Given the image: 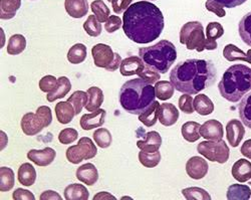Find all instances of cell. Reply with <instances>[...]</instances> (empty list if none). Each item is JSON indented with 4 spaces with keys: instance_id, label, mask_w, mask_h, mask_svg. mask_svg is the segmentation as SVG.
<instances>
[{
    "instance_id": "ffe728a7",
    "label": "cell",
    "mask_w": 251,
    "mask_h": 200,
    "mask_svg": "<svg viewBox=\"0 0 251 200\" xmlns=\"http://www.w3.org/2000/svg\"><path fill=\"white\" fill-rule=\"evenodd\" d=\"M65 8L67 13L73 18H81L89 12L88 0H65Z\"/></svg>"
},
{
    "instance_id": "8992f818",
    "label": "cell",
    "mask_w": 251,
    "mask_h": 200,
    "mask_svg": "<svg viewBox=\"0 0 251 200\" xmlns=\"http://www.w3.org/2000/svg\"><path fill=\"white\" fill-rule=\"evenodd\" d=\"M206 39L203 25L199 22L187 23L180 30V44L185 45L189 50H196L198 52H202L205 50Z\"/></svg>"
},
{
    "instance_id": "9c48e42d",
    "label": "cell",
    "mask_w": 251,
    "mask_h": 200,
    "mask_svg": "<svg viewBox=\"0 0 251 200\" xmlns=\"http://www.w3.org/2000/svg\"><path fill=\"white\" fill-rule=\"evenodd\" d=\"M98 148L89 137L79 139L77 145L68 148L66 156L72 164H79L82 160H90L97 156Z\"/></svg>"
},
{
    "instance_id": "6f0895ef",
    "label": "cell",
    "mask_w": 251,
    "mask_h": 200,
    "mask_svg": "<svg viewBox=\"0 0 251 200\" xmlns=\"http://www.w3.org/2000/svg\"><path fill=\"white\" fill-rule=\"evenodd\" d=\"M39 199L40 200H50V199L61 200V196L53 190H47V191L41 193V195L39 196Z\"/></svg>"
},
{
    "instance_id": "db71d44e",
    "label": "cell",
    "mask_w": 251,
    "mask_h": 200,
    "mask_svg": "<svg viewBox=\"0 0 251 200\" xmlns=\"http://www.w3.org/2000/svg\"><path fill=\"white\" fill-rule=\"evenodd\" d=\"M12 198L14 200H34L35 197L31 193V191L24 189V188H17L12 193Z\"/></svg>"
},
{
    "instance_id": "11a10c76",
    "label": "cell",
    "mask_w": 251,
    "mask_h": 200,
    "mask_svg": "<svg viewBox=\"0 0 251 200\" xmlns=\"http://www.w3.org/2000/svg\"><path fill=\"white\" fill-rule=\"evenodd\" d=\"M133 0H113L112 7L115 13L120 14L124 10H127V8L131 5Z\"/></svg>"
},
{
    "instance_id": "60d3db41",
    "label": "cell",
    "mask_w": 251,
    "mask_h": 200,
    "mask_svg": "<svg viewBox=\"0 0 251 200\" xmlns=\"http://www.w3.org/2000/svg\"><path fill=\"white\" fill-rule=\"evenodd\" d=\"M89 101V96L87 92L83 91H75L68 100V102H70L75 111V116L79 115L82 108L86 107Z\"/></svg>"
},
{
    "instance_id": "f5cc1de1",
    "label": "cell",
    "mask_w": 251,
    "mask_h": 200,
    "mask_svg": "<svg viewBox=\"0 0 251 200\" xmlns=\"http://www.w3.org/2000/svg\"><path fill=\"white\" fill-rule=\"evenodd\" d=\"M206 9L210 12L215 13L218 17H224L226 15V11L224 9V6L214 0H207L205 3Z\"/></svg>"
},
{
    "instance_id": "ee69618b",
    "label": "cell",
    "mask_w": 251,
    "mask_h": 200,
    "mask_svg": "<svg viewBox=\"0 0 251 200\" xmlns=\"http://www.w3.org/2000/svg\"><path fill=\"white\" fill-rule=\"evenodd\" d=\"M83 29H85L88 35L97 37L101 33V25L98 21L96 15H90L85 24H83Z\"/></svg>"
},
{
    "instance_id": "277c9868",
    "label": "cell",
    "mask_w": 251,
    "mask_h": 200,
    "mask_svg": "<svg viewBox=\"0 0 251 200\" xmlns=\"http://www.w3.org/2000/svg\"><path fill=\"white\" fill-rule=\"evenodd\" d=\"M219 93L228 102L236 103L251 91V69L245 65L228 68L219 82Z\"/></svg>"
},
{
    "instance_id": "f6af8a7d",
    "label": "cell",
    "mask_w": 251,
    "mask_h": 200,
    "mask_svg": "<svg viewBox=\"0 0 251 200\" xmlns=\"http://www.w3.org/2000/svg\"><path fill=\"white\" fill-rule=\"evenodd\" d=\"M78 137V132L74 128L62 129L58 134V141L64 145H70L74 143Z\"/></svg>"
},
{
    "instance_id": "680465c9",
    "label": "cell",
    "mask_w": 251,
    "mask_h": 200,
    "mask_svg": "<svg viewBox=\"0 0 251 200\" xmlns=\"http://www.w3.org/2000/svg\"><path fill=\"white\" fill-rule=\"evenodd\" d=\"M240 152L243 156H245L248 159H251V139L247 140L241 146Z\"/></svg>"
},
{
    "instance_id": "8d00e7d4",
    "label": "cell",
    "mask_w": 251,
    "mask_h": 200,
    "mask_svg": "<svg viewBox=\"0 0 251 200\" xmlns=\"http://www.w3.org/2000/svg\"><path fill=\"white\" fill-rule=\"evenodd\" d=\"M156 97L161 101H167L173 97L175 87L169 81H158L155 84Z\"/></svg>"
},
{
    "instance_id": "e0dca14e",
    "label": "cell",
    "mask_w": 251,
    "mask_h": 200,
    "mask_svg": "<svg viewBox=\"0 0 251 200\" xmlns=\"http://www.w3.org/2000/svg\"><path fill=\"white\" fill-rule=\"evenodd\" d=\"M178 109L170 103H163L160 105L159 110V121L165 127H170L177 123L179 120Z\"/></svg>"
},
{
    "instance_id": "7dc6e473",
    "label": "cell",
    "mask_w": 251,
    "mask_h": 200,
    "mask_svg": "<svg viewBox=\"0 0 251 200\" xmlns=\"http://www.w3.org/2000/svg\"><path fill=\"white\" fill-rule=\"evenodd\" d=\"M224 34V28L219 23H209L206 27V37L207 39L220 38Z\"/></svg>"
},
{
    "instance_id": "ac0fdd59",
    "label": "cell",
    "mask_w": 251,
    "mask_h": 200,
    "mask_svg": "<svg viewBox=\"0 0 251 200\" xmlns=\"http://www.w3.org/2000/svg\"><path fill=\"white\" fill-rule=\"evenodd\" d=\"M75 175L77 180L89 186L95 185L99 180V171L93 163H86L79 166Z\"/></svg>"
},
{
    "instance_id": "be15d7a7",
    "label": "cell",
    "mask_w": 251,
    "mask_h": 200,
    "mask_svg": "<svg viewBox=\"0 0 251 200\" xmlns=\"http://www.w3.org/2000/svg\"><path fill=\"white\" fill-rule=\"evenodd\" d=\"M108 1H109V2H111V3H112V1H113V0H108Z\"/></svg>"
},
{
    "instance_id": "681fc988",
    "label": "cell",
    "mask_w": 251,
    "mask_h": 200,
    "mask_svg": "<svg viewBox=\"0 0 251 200\" xmlns=\"http://www.w3.org/2000/svg\"><path fill=\"white\" fill-rule=\"evenodd\" d=\"M57 85V78L53 75H46L39 81V89L44 93H50Z\"/></svg>"
},
{
    "instance_id": "816d5d0a",
    "label": "cell",
    "mask_w": 251,
    "mask_h": 200,
    "mask_svg": "<svg viewBox=\"0 0 251 200\" xmlns=\"http://www.w3.org/2000/svg\"><path fill=\"white\" fill-rule=\"evenodd\" d=\"M123 26V22L119 16L111 15L108 21L104 23V29L108 33H114L115 31L119 30Z\"/></svg>"
},
{
    "instance_id": "1f68e13d",
    "label": "cell",
    "mask_w": 251,
    "mask_h": 200,
    "mask_svg": "<svg viewBox=\"0 0 251 200\" xmlns=\"http://www.w3.org/2000/svg\"><path fill=\"white\" fill-rule=\"evenodd\" d=\"M238 114L241 122L251 129V92L243 97L238 105Z\"/></svg>"
},
{
    "instance_id": "7a4b0ae2",
    "label": "cell",
    "mask_w": 251,
    "mask_h": 200,
    "mask_svg": "<svg viewBox=\"0 0 251 200\" xmlns=\"http://www.w3.org/2000/svg\"><path fill=\"white\" fill-rule=\"evenodd\" d=\"M169 77L178 92L197 95L215 84L217 70L211 61L190 58L176 65Z\"/></svg>"
},
{
    "instance_id": "484cf974",
    "label": "cell",
    "mask_w": 251,
    "mask_h": 200,
    "mask_svg": "<svg viewBox=\"0 0 251 200\" xmlns=\"http://www.w3.org/2000/svg\"><path fill=\"white\" fill-rule=\"evenodd\" d=\"M22 6V0H1L0 1V18L3 21L12 19Z\"/></svg>"
},
{
    "instance_id": "5bb4252c",
    "label": "cell",
    "mask_w": 251,
    "mask_h": 200,
    "mask_svg": "<svg viewBox=\"0 0 251 200\" xmlns=\"http://www.w3.org/2000/svg\"><path fill=\"white\" fill-rule=\"evenodd\" d=\"M22 129L26 136H35L43 131L46 126L36 113H26L22 119Z\"/></svg>"
},
{
    "instance_id": "d6986e66",
    "label": "cell",
    "mask_w": 251,
    "mask_h": 200,
    "mask_svg": "<svg viewBox=\"0 0 251 200\" xmlns=\"http://www.w3.org/2000/svg\"><path fill=\"white\" fill-rule=\"evenodd\" d=\"M161 145H162V137L156 131L148 132L146 134L145 140H141V141L137 142V147L141 151L149 152V153H154L159 151Z\"/></svg>"
},
{
    "instance_id": "5b68a950",
    "label": "cell",
    "mask_w": 251,
    "mask_h": 200,
    "mask_svg": "<svg viewBox=\"0 0 251 200\" xmlns=\"http://www.w3.org/2000/svg\"><path fill=\"white\" fill-rule=\"evenodd\" d=\"M139 56L146 66L164 75L177 59V50L171 42L163 39L154 46L140 49Z\"/></svg>"
},
{
    "instance_id": "44dd1931",
    "label": "cell",
    "mask_w": 251,
    "mask_h": 200,
    "mask_svg": "<svg viewBox=\"0 0 251 200\" xmlns=\"http://www.w3.org/2000/svg\"><path fill=\"white\" fill-rule=\"evenodd\" d=\"M232 176L238 182L244 183L251 179V162L246 159H239L233 164Z\"/></svg>"
},
{
    "instance_id": "8fae6325",
    "label": "cell",
    "mask_w": 251,
    "mask_h": 200,
    "mask_svg": "<svg viewBox=\"0 0 251 200\" xmlns=\"http://www.w3.org/2000/svg\"><path fill=\"white\" fill-rule=\"evenodd\" d=\"M245 135L243 123L239 120L232 119L226 125V137L230 146L236 148L241 143Z\"/></svg>"
},
{
    "instance_id": "03108f58",
    "label": "cell",
    "mask_w": 251,
    "mask_h": 200,
    "mask_svg": "<svg viewBox=\"0 0 251 200\" xmlns=\"http://www.w3.org/2000/svg\"><path fill=\"white\" fill-rule=\"evenodd\" d=\"M32 1H33V0H32Z\"/></svg>"
},
{
    "instance_id": "bcb514c9",
    "label": "cell",
    "mask_w": 251,
    "mask_h": 200,
    "mask_svg": "<svg viewBox=\"0 0 251 200\" xmlns=\"http://www.w3.org/2000/svg\"><path fill=\"white\" fill-rule=\"evenodd\" d=\"M138 76L143 78L145 82H147V83L153 85V84H156L158 81H160L161 74H159L157 71L151 69L148 66H145V68L138 75Z\"/></svg>"
},
{
    "instance_id": "e7e4bbea",
    "label": "cell",
    "mask_w": 251,
    "mask_h": 200,
    "mask_svg": "<svg viewBox=\"0 0 251 200\" xmlns=\"http://www.w3.org/2000/svg\"><path fill=\"white\" fill-rule=\"evenodd\" d=\"M151 1H155V0H151Z\"/></svg>"
},
{
    "instance_id": "4316f807",
    "label": "cell",
    "mask_w": 251,
    "mask_h": 200,
    "mask_svg": "<svg viewBox=\"0 0 251 200\" xmlns=\"http://www.w3.org/2000/svg\"><path fill=\"white\" fill-rule=\"evenodd\" d=\"M64 193L67 200H88L90 197V192L87 187L78 183L68 185Z\"/></svg>"
},
{
    "instance_id": "603a6c76",
    "label": "cell",
    "mask_w": 251,
    "mask_h": 200,
    "mask_svg": "<svg viewBox=\"0 0 251 200\" xmlns=\"http://www.w3.org/2000/svg\"><path fill=\"white\" fill-rule=\"evenodd\" d=\"M54 110L57 121L62 125L71 123L75 116V108L70 102H59Z\"/></svg>"
},
{
    "instance_id": "2e32d148",
    "label": "cell",
    "mask_w": 251,
    "mask_h": 200,
    "mask_svg": "<svg viewBox=\"0 0 251 200\" xmlns=\"http://www.w3.org/2000/svg\"><path fill=\"white\" fill-rule=\"evenodd\" d=\"M145 63L140 56H129L122 61L120 66V73L124 76H131L134 75H139L145 68Z\"/></svg>"
},
{
    "instance_id": "7402d4cb",
    "label": "cell",
    "mask_w": 251,
    "mask_h": 200,
    "mask_svg": "<svg viewBox=\"0 0 251 200\" xmlns=\"http://www.w3.org/2000/svg\"><path fill=\"white\" fill-rule=\"evenodd\" d=\"M72 90V83L67 76H60L57 78V85L53 91L48 93L47 100L50 103L55 102L58 99L65 98Z\"/></svg>"
},
{
    "instance_id": "d590c367",
    "label": "cell",
    "mask_w": 251,
    "mask_h": 200,
    "mask_svg": "<svg viewBox=\"0 0 251 200\" xmlns=\"http://www.w3.org/2000/svg\"><path fill=\"white\" fill-rule=\"evenodd\" d=\"M238 32L243 43L251 47V12L245 14L238 24Z\"/></svg>"
},
{
    "instance_id": "9f6ffc18",
    "label": "cell",
    "mask_w": 251,
    "mask_h": 200,
    "mask_svg": "<svg viewBox=\"0 0 251 200\" xmlns=\"http://www.w3.org/2000/svg\"><path fill=\"white\" fill-rule=\"evenodd\" d=\"M214 1L222 4L224 7L227 8H234L236 6L242 5L245 3L247 0H214Z\"/></svg>"
},
{
    "instance_id": "52a82bcc",
    "label": "cell",
    "mask_w": 251,
    "mask_h": 200,
    "mask_svg": "<svg viewBox=\"0 0 251 200\" xmlns=\"http://www.w3.org/2000/svg\"><path fill=\"white\" fill-rule=\"evenodd\" d=\"M94 64L98 68H101L109 72L117 71L122 63V57L119 53L114 52L112 48L104 44H98L92 49Z\"/></svg>"
},
{
    "instance_id": "ba28073f",
    "label": "cell",
    "mask_w": 251,
    "mask_h": 200,
    "mask_svg": "<svg viewBox=\"0 0 251 200\" xmlns=\"http://www.w3.org/2000/svg\"><path fill=\"white\" fill-rule=\"evenodd\" d=\"M197 151L209 161L217 162L219 164L226 163L230 156L229 147L222 139L218 141H213V140L203 141L198 144Z\"/></svg>"
},
{
    "instance_id": "4fadbf2b",
    "label": "cell",
    "mask_w": 251,
    "mask_h": 200,
    "mask_svg": "<svg viewBox=\"0 0 251 200\" xmlns=\"http://www.w3.org/2000/svg\"><path fill=\"white\" fill-rule=\"evenodd\" d=\"M55 157L56 152L50 147H46L43 150L32 149L27 153V158L39 167H47L50 165L54 161Z\"/></svg>"
},
{
    "instance_id": "6125c7cd",
    "label": "cell",
    "mask_w": 251,
    "mask_h": 200,
    "mask_svg": "<svg viewBox=\"0 0 251 200\" xmlns=\"http://www.w3.org/2000/svg\"><path fill=\"white\" fill-rule=\"evenodd\" d=\"M247 56H248V58H249L248 64H251V49L247 51Z\"/></svg>"
},
{
    "instance_id": "3957f363",
    "label": "cell",
    "mask_w": 251,
    "mask_h": 200,
    "mask_svg": "<svg viewBox=\"0 0 251 200\" xmlns=\"http://www.w3.org/2000/svg\"><path fill=\"white\" fill-rule=\"evenodd\" d=\"M155 87L141 77L126 82L119 94L121 107L127 113L138 116L155 102Z\"/></svg>"
},
{
    "instance_id": "74e56055",
    "label": "cell",
    "mask_w": 251,
    "mask_h": 200,
    "mask_svg": "<svg viewBox=\"0 0 251 200\" xmlns=\"http://www.w3.org/2000/svg\"><path fill=\"white\" fill-rule=\"evenodd\" d=\"M14 186V172L12 169L2 166L0 168V191L7 192Z\"/></svg>"
},
{
    "instance_id": "7c38bea8",
    "label": "cell",
    "mask_w": 251,
    "mask_h": 200,
    "mask_svg": "<svg viewBox=\"0 0 251 200\" xmlns=\"http://www.w3.org/2000/svg\"><path fill=\"white\" fill-rule=\"evenodd\" d=\"M106 115L107 113L103 109H99L95 112H91L90 114L82 115L79 120V125L81 129L85 131L98 129L104 124Z\"/></svg>"
},
{
    "instance_id": "91938a15",
    "label": "cell",
    "mask_w": 251,
    "mask_h": 200,
    "mask_svg": "<svg viewBox=\"0 0 251 200\" xmlns=\"http://www.w3.org/2000/svg\"><path fill=\"white\" fill-rule=\"evenodd\" d=\"M94 199H95V200H97V199H101V200L113 199V200H115V199H116V197H115L114 195H112L111 193H109V192H104V191H102V192H100V193L96 194V195L94 196Z\"/></svg>"
},
{
    "instance_id": "f907efd6",
    "label": "cell",
    "mask_w": 251,
    "mask_h": 200,
    "mask_svg": "<svg viewBox=\"0 0 251 200\" xmlns=\"http://www.w3.org/2000/svg\"><path fill=\"white\" fill-rule=\"evenodd\" d=\"M36 115L38 116V118L44 122L46 128H48L51 122H52V114H51V110L50 107L48 106H40L37 110H36Z\"/></svg>"
},
{
    "instance_id": "d4e9b609",
    "label": "cell",
    "mask_w": 251,
    "mask_h": 200,
    "mask_svg": "<svg viewBox=\"0 0 251 200\" xmlns=\"http://www.w3.org/2000/svg\"><path fill=\"white\" fill-rule=\"evenodd\" d=\"M194 110L201 116H208L214 112V104L211 99L204 94H199L193 100Z\"/></svg>"
},
{
    "instance_id": "e575fe53",
    "label": "cell",
    "mask_w": 251,
    "mask_h": 200,
    "mask_svg": "<svg viewBox=\"0 0 251 200\" xmlns=\"http://www.w3.org/2000/svg\"><path fill=\"white\" fill-rule=\"evenodd\" d=\"M223 56L228 62H235V61H243L248 63L249 58L247 53H245L242 50L234 45H227L223 50Z\"/></svg>"
},
{
    "instance_id": "c3c4849f",
    "label": "cell",
    "mask_w": 251,
    "mask_h": 200,
    "mask_svg": "<svg viewBox=\"0 0 251 200\" xmlns=\"http://www.w3.org/2000/svg\"><path fill=\"white\" fill-rule=\"evenodd\" d=\"M193 98L189 94H184L182 95L179 100V109L186 114H193L194 113V107H193Z\"/></svg>"
},
{
    "instance_id": "94428289",
    "label": "cell",
    "mask_w": 251,
    "mask_h": 200,
    "mask_svg": "<svg viewBox=\"0 0 251 200\" xmlns=\"http://www.w3.org/2000/svg\"><path fill=\"white\" fill-rule=\"evenodd\" d=\"M218 45L216 41L214 39H206V44H205V50H215L217 49Z\"/></svg>"
},
{
    "instance_id": "7bdbcfd3",
    "label": "cell",
    "mask_w": 251,
    "mask_h": 200,
    "mask_svg": "<svg viewBox=\"0 0 251 200\" xmlns=\"http://www.w3.org/2000/svg\"><path fill=\"white\" fill-rule=\"evenodd\" d=\"M182 194L188 200H210L211 196L209 193L200 187H189L184 188Z\"/></svg>"
},
{
    "instance_id": "30bf717a",
    "label": "cell",
    "mask_w": 251,
    "mask_h": 200,
    "mask_svg": "<svg viewBox=\"0 0 251 200\" xmlns=\"http://www.w3.org/2000/svg\"><path fill=\"white\" fill-rule=\"evenodd\" d=\"M208 163L206 160L200 156H194L188 160L186 163V172L190 178L200 180L208 173Z\"/></svg>"
},
{
    "instance_id": "b9f144b4",
    "label": "cell",
    "mask_w": 251,
    "mask_h": 200,
    "mask_svg": "<svg viewBox=\"0 0 251 200\" xmlns=\"http://www.w3.org/2000/svg\"><path fill=\"white\" fill-rule=\"evenodd\" d=\"M139 161L145 167L154 168L159 165L161 161V153L159 151L154 153L141 151L139 153Z\"/></svg>"
},
{
    "instance_id": "9a60e30c",
    "label": "cell",
    "mask_w": 251,
    "mask_h": 200,
    "mask_svg": "<svg viewBox=\"0 0 251 200\" xmlns=\"http://www.w3.org/2000/svg\"><path fill=\"white\" fill-rule=\"evenodd\" d=\"M200 135L206 140L218 141L224 135L222 124L217 120H208L200 127Z\"/></svg>"
},
{
    "instance_id": "4dcf8cb0",
    "label": "cell",
    "mask_w": 251,
    "mask_h": 200,
    "mask_svg": "<svg viewBox=\"0 0 251 200\" xmlns=\"http://www.w3.org/2000/svg\"><path fill=\"white\" fill-rule=\"evenodd\" d=\"M200 127L201 125L194 121H189L183 124L181 128V133L183 138L189 143H194L198 141V140L201 138Z\"/></svg>"
},
{
    "instance_id": "836d02e7",
    "label": "cell",
    "mask_w": 251,
    "mask_h": 200,
    "mask_svg": "<svg viewBox=\"0 0 251 200\" xmlns=\"http://www.w3.org/2000/svg\"><path fill=\"white\" fill-rule=\"evenodd\" d=\"M26 49V39L23 34H13L10 36L7 46V53L17 55L25 51Z\"/></svg>"
},
{
    "instance_id": "f546056e",
    "label": "cell",
    "mask_w": 251,
    "mask_h": 200,
    "mask_svg": "<svg viewBox=\"0 0 251 200\" xmlns=\"http://www.w3.org/2000/svg\"><path fill=\"white\" fill-rule=\"evenodd\" d=\"M226 196L229 200H248L251 198V189L248 185L232 184L228 187Z\"/></svg>"
},
{
    "instance_id": "d6a6232c",
    "label": "cell",
    "mask_w": 251,
    "mask_h": 200,
    "mask_svg": "<svg viewBox=\"0 0 251 200\" xmlns=\"http://www.w3.org/2000/svg\"><path fill=\"white\" fill-rule=\"evenodd\" d=\"M68 61L73 65H79L86 61L87 47L82 44H75L68 52Z\"/></svg>"
},
{
    "instance_id": "cb8c5ba5",
    "label": "cell",
    "mask_w": 251,
    "mask_h": 200,
    "mask_svg": "<svg viewBox=\"0 0 251 200\" xmlns=\"http://www.w3.org/2000/svg\"><path fill=\"white\" fill-rule=\"evenodd\" d=\"M17 178L22 185L32 186L36 181V171L30 163H24L18 169Z\"/></svg>"
},
{
    "instance_id": "6da1fadb",
    "label": "cell",
    "mask_w": 251,
    "mask_h": 200,
    "mask_svg": "<svg viewBox=\"0 0 251 200\" xmlns=\"http://www.w3.org/2000/svg\"><path fill=\"white\" fill-rule=\"evenodd\" d=\"M165 26L160 8L148 1L131 4L123 15V30L136 44L152 43L161 35Z\"/></svg>"
},
{
    "instance_id": "83f0119b",
    "label": "cell",
    "mask_w": 251,
    "mask_h": 200,
    "mask_svg": "<svg viewBox=\"0 0 251 200\" xmlns=\"http://www.w3.org/2000/svg\"><path fill=\"white\" fill-rule=\"evenodd\" d=\"M160 105L161 104L159 102L155 101L147 110L139 115V121H141L147 127H153L154 125H156L159 119Z\"/></svg>"
},
{
    "instance_id": "ab89813d",
    "label": "cell",
    "mask_w": 251,
    "mask_h": 200,
    "mask_svg": "<svg viewBox=\"0 0 251 200\" xmlns=\"http://www.w3.org/2000/svg\"><path fill=\"white\" fill-rule=\"evenodd\" d=\"M93 137H94L96 144L101 149H107L112 145V142H113L112 134L106 128L97 129L94 132Z\"/></svg>"
},
{
    "instance_id": "f35d334b",
    "label": "cell",
    "mask_w": 251,
    "mask_h": 200,
    "mask_svg": "<svg viewBox=\"0 0 251 200\" xmlns=\"http://www.w3.org/2000/svg\"><path fill=\"white\" fill-rule=\"evenodd\" d=\"M91 9L100 24L106 23L108 18L111 16L110 8L102 0H95V1H93L91 3Z\"/></svg>"
},
{
    "instance_id": "f1b7e54d",
    "label": "cell",
    "mask_w": 251,
    "mask_h": 200,
    "mask_svg": "<svg viewBox=\"0 0 251 200\" xmlns=\"http://www.w3.org/2000/svg\"><path fill=\"white\" fill-rule=\"evenodd\" d=\"M88 96L89 101L86 106V110L88 112H95L100 108V106L103 103V93L102 91L98 87H91L88 89Z\"/></svg>"
}]
</instances>
